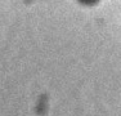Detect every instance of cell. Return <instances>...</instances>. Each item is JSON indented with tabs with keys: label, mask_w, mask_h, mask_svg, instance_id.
I'll return each mask as SVG.
<instances>
[{
	"label": "cell",
	"mask_w": 121,
	"mask_h": 116,
	"mask_svg": "<svg viewBox=\"0 0 121 116\" xmlns=\"http://www.w3.org/2000/svg\"><path fill=\"white\" fill-rule=\"evenodd\" d=\"M77 1H79L80 4H82V5H88V7H91V5L98 4L100 0H77Z\"/></svg>",
	"instance_id": "obj_1"
}]
</instances>
